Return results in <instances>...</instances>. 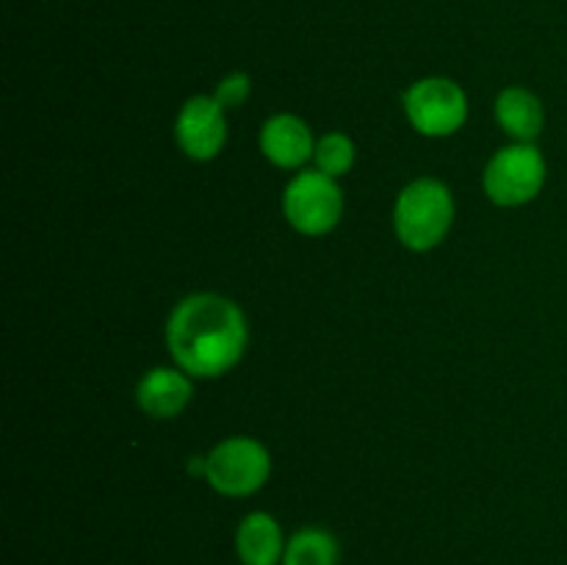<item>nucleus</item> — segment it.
Instances as JSON below:
<instances>
[{
    "label": "nucleus",
    "instance_id": "nucleus-8",
    "mask_svg": "<svg viewBox=\"0 0 567 565\" xmlns=\"http://www.w3.org/2000/svg\"><path fill=\"white\" fill-rule=\"evenodd\" d=\"M260 150L280 170H299L316 153L310 127L293 114H277L260 127Z\"/></svg>",
    "mask_w": 567,
    "mask_h": 565
},
{
    "label": "nucleus",
    "instance_id": "nucleus-4",
    "mask_svg": "<svg viewBox=\"0 0 567 565\" xmlns=\"http://www.w3.org/2000/svg\"><path fill=\"white\" fill-rule=\"evenodd\" d=\"M271 474V458L255 438H227L205 458V480L221 496H252Z\"/></svg>",
    "mask_w": 567,
    "mask_h": 565
},
{
    "label": "nucleus",
    "instance_id": "nucleus-7",
    "mask_svg": "<svg viewBox=\"0 0 567 565\" xmlns=\"http://www.w3.org/2000/svg\"><path fill=\"white\" fill-rule=\"evenodd\" d=\"M175 136L183 153L194 161H210L221 153L227 142L225 109L214 97H192L181 109L175 122Z\"/></svg>",
    "mask_w": 567,
    "mask_h": 565
},
{
    "label": "nucleus",
    "instance_id": "nucleus-10",
    "mask_svg": "<svg viewBox=\"0 0 567 565\" xmlns=\"http://www.w3.org/2000/svg\"><path fill=\"white\" fill-rule=\"evenodd\" d=\"M286 535L275 515L249 513L236 530V554L241 565H282Z\"/></svg>",
    "mask_w": 567,
    "mask_h": 565
},
{
    "label": "nucleus",
    "instance_id": "nucleus-2",
    "mask_svg": "<svg viewBox=\"0 0 567 565\" xmlns=\"http://www.w3.org/2000/svg\"><path fill=\"white\" fill-rule=\"evenodd\" d=\"M454 222L452 192L441 181L421 177L413 181L396 199L393 208V227L404 247L415 253L437 247L446 238Z\"/></svg>",
    "mask_w": 567,
    "mask_h": 565
},
{
    "label": "nucleus",
    "instance_id": "nucleus-6",
    "mask_svg": "<svg viewBox=\"0 0 567 565\" xmlns=\"http://www.w3.org/2000/svg\"><path fill=\"white\" fill-rule=\"evenodd\" d=\"M404 114L424 136H452L465 125L468 97L452 78H421L404 92Z\"/></svg>",
    "mask_w": 567,
    "mask_h": 565
},
{
    "label": "nucleus",
    "instance_id": "nucleus-13",
    "mask_svg": "<svg viewBox=\"0 0 567 565\" xmlns=\"http://www.w3.org/2000/svg\"><path fill=\"white\" fill-rule=\"evenodd\" d=\"M316 170L324 172L330 177H341L352 170L354 164V142L347 136V133H327L316 142Z\"/></svg>",
    "mask_w": 567,
    "mask_h": 565
},
{
    "label": "nucleus",
    "instance_id": "nucleus-12",
    "mask_svg": "<svg viewBox=\"0 0 567 565\" xmlns=\"http://www.w3.org/2000/svg\"><path fill=\"white\" fill-rule=\"evenodd\" d=\"M341 546L332 532L321 526H302L286 543L282 565H338Z\"/></svg>",
    "mask_w": 567,
    "mask_h": 565
},
{
    "label": "nucleus",
    "instance_id": "nucleus-14",
    "mask_svg": "<svg viewBox=\"0 0 567 565\" xmlns=\"http://www.w3.org/2000/svg\"><path fill=\"white\" fill-rule=\"evenodd\" d=\"M249 89H252L249 78L244 75V72H233V75H227L225 81H219V86H216L214 92V100L221 105V109H238V105L249 97Z\"/></svg>",
    "mask_w": 567,
    "mask_h": 565
},
{
    "label": "nucleus",
    "instance_id": "nucleus-5",
    "mask_svg": "<svg viewBox=\"0 0 567 565\" xmlns=\"http://www.w3.org/2000/svg\"><path fill=\"white\" fill-rule=\"evenodd\" d=\"M487 197L504 208L532 203L546 183V158L535 144H513L498 150L485 166Z\"/></svg>",
    "mask_w": 567,
    "mask_h": 565
},
{
    "label": "nucleus",
    "instance_id": "nucleus-11",
    "mask_svg": "<svg viewBox=\"0 0 567 565\" xmlns=\"http://www.w3.org/2000/svg\"><path fill=\"white\" fill-rule=\"evenodd\" d=\"M496 120L507 136H513L518 144H532L543 133V103L529 89L509 86L498 94L496 100Z\"/></svg>",
    "mask_w": 567,
    "mask_h": 565
},
{
    "label": "nucleus",
    "instance_id": "nucleus-3",
    "mask_svg": "<svg viewBox=\"0 0 567 565\" xmlns=\"http://www.w3.org/2000/svg\"><path fill=\"white\" fill-rule=\"evenodd\" d=\"M282 214L302 236H324L341 222V186L319 170L299 172L282 192Z\"/></svg>",
    "mask_w": 567,
    "mask_h": 565
},
{
    "label": "nucleus",
    "instance_id": "nucleus-9",
    "mask_svg": "<svg viewBox=\"0 0 567 565\" xmlns=\"http://www.w3.org/2000/svg\"><path fill=\"white\" fill-rule=\"evenodd\" d=\"M138 408L153 419H175L186 410L192 399V380L186 371L177 369H150L136 388Z\"/></svg>",
    "mask_w": 567,
    "mask_h": 565
},
{
    "label": "nucleus",
    "instance_id": "nucleus-1",
    "mask_svg": "<svg viewBox=\"0 0 567 565\" xmlns=\"http://www.w3.org/2000/svg\"><path fill=\"white\" fill-rule=\"evenodd\" d=\"M247 319L241 308L219 294L186 297L169 316L166 343L177 369L192 377H219L247 349Z\"/></svg>",
    "mask_w": 567,
    "mask_h": 565
}]
</instances>
